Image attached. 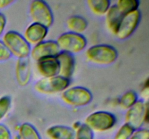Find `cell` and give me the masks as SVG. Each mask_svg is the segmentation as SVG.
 Segmentation results:
<instances>
[{
    "label": "cell",
    "mask_w": 149,
    "mask_h": 139,
    "mask_svg": "<svg viewBox=\"0 0 149 139\" xmlns=\"http://www.w3.org/2000/svg\"><path fill=\"white\" fill-rule=\"evenodd\" d=\"M95 133L88 126L84 123H81V125L75 130L74 139H94Z\"/></svg>",
    "instance_id": "22"
},
{
    "label": "cell",
    "mask_w": 149,
    "mask_h": 139,
    "mask_svg": "<svg viewBox=\"0 0 149 139\" xmlns=\"http://www.w3.org/2000/svg\"><path fill=\"white\" fill-rule=\"evenodd\" d=\"M59 64V75L71 79L75 70L74 55L64 52H60L56 56Z\"/></svg>",
    "instance_id": "14"
},
{
    "label": "cell",
    "mask_w": 149,
    "mask_h": 139,
    "mask_svg": "<svg viewBox=\"0 0 149 139\" xmlns=\"http://www.w3.org/2000/svg\"><path fill=\"white\" fill-rule=\"evenodd\" d=\"M14 2L13 0H0V10L9 7Z\"/></svg>",
    "instance_id": "30"
},
{
    "label": "cell",
    "mask_w": 149,
    "mask_h": 139,
    "mask_svg": "<svg viewBox=\"0 0 149 139\" xmlns=\"http://www.w3.org/2000/svg\"><path fill=\"white\" fill-rule=\"evenodd\" d=\"M29 14L32 23H39L45 27L52 26L54 23V15L49 4L42 0H34L29 6Z\"/></svg>",
    "instance_id": "8"
},
{
    "label": "cell",
    "mask_w": 149,
    "mask_h": 139,
    "mask_svg": "<svg viewBox=\"0 0 149 139\" xmlns=\"http://www.w3.org/2000/svg\"><path fill=\"white\" fill-rule=\"evenodd\" d=\"M66 26L68 31L82 34L87 29L88 22L82 16L73 15L66 20Z\"/></svg>",
    "instance_id": "17"
},
{
    "label": "cell",
    "mask_w": 149,
    "mask_h": 139,
    "mask_svg": "<svg viewBox=\"0 0 149 139\" xmlns=\"http://www.w3.org/2000/svg\"><path fill=\"white\" fill-rule=\"evenodd\" d=\"M31 64L29 58L17 59L15 67V74L17 84L25 87L29 83L31 78Z\"/></svg>",
    "instance_id": "12"
},
{
    "label": "cell",
    "mask_w": 149,
    "mask_h": 139,
    "mask_svg": "<svg viewBox=\"0 0 149 139\" xmlns=\"http://www.w3.org/2000/svg\"><path fill=\"white\" fill-rule=\"evenodd\" d=\"M19 139H42L39 132L32 124L24 122L18 127Z\"/></svg>",
    "instance_id": "19"
},
{
    "label": "cell",
    "mask_w": 149,
    "mask_h": 139,
    "mask_svg": "<svg viewBox=\"0 0 149 139\" xmlns=\"http://www.w3.org/2000/svg\"><path fill=\"white\" fill-rule=\"evenodd\" d=\"M1 41L11 56L17 59H26L30 56L31 46L23 36L15 30H8L3 34Z\"/></svg>",
    "instance_id": "1"
},
{
    "label": "cell",
    "mask_w": 149,
    "mask_h": 139,
    "mask_svg": "<svg viewBox=\"0 0 149 139\" xmlns=\"http://www.w3.org/2000/svg\"><path fill=\"white\" fill-rule=\"evenodd\" d=\"M139 100L138 94L135 91L130 90L126 91L121 96L119 100V105L121 109L127 110L132 107Z\"/></svg>",
    "instance_id": "21"
},
{
    "label": "cell",
    "mask_w": 149,
    "mask_h": 139,
    "mask_svg": "<svg viewBox=\"0 0 149 139\" xmlns=\"http://www.w3.org/2000/svg\"><path fill=\"white\" fill-rule=\"evenodd\" d=\"M87 60L97 65H110L117 59L119 54L114 46L100 43L87 48L85 52Z\"/></svg>",
    "instance_id": "2"
},
{
    "label": "cell",
    "mask_w": 149,
    "mask_h": 139,
    "mask_svg": "<svg viewBox=\"0 0 149 139\" xmlns=\"http://www.w3.org/2000/svg\"><path fill=\"white\" fill-rule=\"evenodd\" d=\"M6 25H7V18L3 13L0 12V38L2 37L4 33Z\"/></svg>",
    "instance_id": "28"
},
{
    "label": "cell",
    "mask_w": 149,
    "mask_h": 139,
    "mask_svg": "<svg viewBox=\"0 0 149 139\" xmlns=\"http://www.w3.org/2000/svg\"><path fill=\"white\" fill-rule=\"evenodd\" d=\"M0 139H12L11 131L2 123H0Z\"/></svg>",
    "instance_id": "27"
},
{
    "label": "cell",
    "mask_w": 149,
    "mask_h": 139,
    "mask_svg": "<svg viewBox=\"0 0 149 139\" xmlns=\"http://www.w3.org/2000/svg\"><path fill=\"white\" fill-rule=\"evenodd\" d=\"M12 99L9 96L0 97V122L4 120L11 109Z\"/></svg>",
    "instance_id": "23"
},
{
    "label": "cell",
    "mask_w": 149,
    "mask_h": 139,
    "mask_svg": "<svg viewBox=\"0 0 149 139\" xmlns=\"http://www.w3.org/2000/svg\"><path fill=\"white\" fill-rule=\"evenodd\" d=\"M11 54L7 51L4 43L0 40V62H5L11 58Z\"/></svg>",
    "instance_id": "26"
},
{
    "label": "cell",
    "mask_w": 149,
    "mask_h": 139,
    "mask_svg": "<svg viewBox=\"0 0 149 139\" xmlns=\"http://www.w3.org/2000/svg\"><path fill=\"white\" fill-rule=\"evenodd\" d=\"M116 122L117 120L114 114L110 111L100 110L88 114L84 123L94 133H104L114 127Z\"/></svg>",
    "instance_id": "3"
},
{
    "label": "cell",
    "mask_w": 149,
    "mask_h": 139,
    "mask_svg": "<svg viewBox=\"0 0 149 139\" xmlns=\"http://www.w3.org/2000/svg\"><path fill=\"white\" fill-rule=\"evenodd\" d=\"M135 129L127 123H124L116 131L113 139H130Z\"/></svg>",
    "instance_id": "24"
},
{
    "label": "cell",
    "mask_w": 149,
    "mask_h": 139,
    "mask_svg": "<svg viewBox=\"0 0 149 139\" xmlns=\"http://www.w3.org/2000/svg\"><path fill=\"white\" fill-rule=\"evenodd\" d=\"M81 123L80 122H79V121H77V122H74V124L72 125V127H72V128L74 129V131H75V130H77V129L78 128V127H79L80 125H81Z\"/></svg>",
    "instance_id": "31"
},
{
    "label": "cell",
    "mask_w": 149,
    "mask_h": 139,
    "mask_svg": "<svg viewBox=\"0 0 149 139\" xmlns=\"http://www.w3.org/2000/svg\"><path fill=\"white\" fill-rule=\"evenodd\" d=\"M55 41L61 52L73 55L82 52L87 46V40L84 35L70 31L60 35Z\"/></svg>",
    "instance_id": "4"
},
{
    "label": "cell",
    "mask_w": 149,
    "mask_h": 139,
    "mask_svg": "<svg viewBox=\"0 0 149 139\" xmlns=\"http://www.w3.org/2000/svg\"><path fill=\"white\" fill-rule=\"evenodd\" d=\"M148 103L139 99L132 107L126 110L125 114V123H127L135 130L142 128L148 122Z\"/></svg>",
    "instance_id": "7"
},
{
    "label": "cell",
    "mask_w": 149,
    "mask_h": 139,
    "mask_svg": "<svg viewBox=\"0 0 149 139\" xmlns=\"http://www.w3.org/2000/svg\"><path fill=\"white\" fill-rule=\"evenodd\" d=\"M122 14L119 12L115 4H111L106 14H105V23L108 30L115 36L119 28Z\"/></svg>",
    "instance_id": "16"
},
{
    "label": "cell",
    "mask_w": 149,
    "mask_h": 139,
    "mask_svg": "<svg viewBox=\"0 0 149 139\" xmlns=\"http://www.w3.org/2000/svg\"><path fill=\"white\" fill-rule=\"evenodd\" d=\"M87 6L92 13L97 16H105L111 6L109 0H88Z\"/></svg>",
    "instance_id": "18"
},
{
    "label": "cell",
    "mask_w": 149,
    "mask_h": 139,
    "mask_svg": "<svg viewBox=\"0 0 149 139\" xmlns=\"http://www.w3.org/2000/svg\"><path fill=\"white\" fill-rule=\"evenodd\" d=\"M61 99L65 104L74 107H83L89 105L93 98L88 88L79 85L68 87L61 93Z\"/></svg>",
    "instance_id": "5"
},
{
    "label": "cell",
    "mask_w": 149,
    "mask_h": 139,
    "mask_svg": "<svg viewBox=\"0 0 149 139\" xmlns=\"http://www.w3.org/2000/svg\"><path fill=\"white\" fill-rule=\"evenodd\" d=\"M141 20V12L140 10L123 15L115 36L119 40L129 39L137 30Z\"/></svg>",
    "instance_id": "9"
},
{
    "label": "cell",
    "mask_w": 149,
    "mask_h": 139,
    "mask_svg": "<svg viewBox=\"0 0 149 139\" xmlns=\"http://www.w3.org/2000/svg\"><path fill=\"white\" fill-rule=\"evenodd\" d=\"M130 139H149V130L148 128H140L135 130Z\"/></svg>",
    "instance_id": "25"
},
{
    "label": "cell",
    "mask_w": 149,
    "mask_h": 139,
    "mask_svg": "<svg viewBox=\"0 0 149 139\" xmlns=\"http://www.w3.org/2000/svg\"><path fill=\"white\" fill-rule=\"evenodd\" d=\"M71 80L61 75L48 78H41L34 84V89L37 93L45 95H53L62 93L70 86Z\"/></svg>",
    "instance_id": "6"
},
{
    "label": "cell",
    "mask_w": 149,
    "mask_h": 139,
    "mask_svg": "<svg viewBox=\"0 0 149 139\" xmlns=\"http://www.w3.org/2000/svg\"><path fill=\"white\" fill-rule=\"evenodd\" d=\"M49 28L42 25L31 23L25 29L23 36L31 46L39 44L46 40Z\"/></svg>",
    "instance_id": "11"
},
{
    "label": "cell",
    "mask_w": 149,
    "mask_h": 139,
    "mask_svg": "<svg viewBox=\"0 0 149 139\" xmlns=\"http://www.w3.org/2000/svg\"><path fill=\"white\" fill-rule=\"evenodd\" d=\"M16 139H19V138H18V136H17V137H16Z\"/></svg>",
    "instance_id": "32"
},
{
    "label": "cell",
    "mask_w": 149,
    "mask_h": 139,
    "mask_svg": "<svg viewBox=\"0 0 149 139\" xmlns=\"http://www.w3.org/2000/svg\"><path fill=\"white\" fill-rule=\"evenodd\" d=\"M46 135L49 139H74L75 131L69 126L55 125L47 129Z\"/></svg>",
    "instance_id": "15"
},
{
    "label": "cell",
    "mask_w": 149,
    "mask_h": 139,
    "mask_svg": "<svg viewBox=\"0 0 149 139\" xmlns=\"http://www.w3.org/2000/svg\"><path fill=\"white\" fill-rule=\"evenodd\" d=\"M148 92H149V89H148V78H147L146 80L145 83H143V86L142 89H141V94L142 96V98L144 101V99H146V101H147L148 98Z\"/></svg>",
    "instance_id": "29"
},
{
    "label": "cell",
    "mask_w": 149,
    "mask_h": 139,
    "mask_svg": "<svg viewBox=\"0 0 149 139\" xmlns=\"http://www.w3.org/2000/svg\"><path fill=\"white\" fill-rule=\"evenodd\" d=\"M114 4L119 12L125 15L139 10L140 1L138 0H118Z\"/></svg>",
    "instance_id": "20"
},
{
    "label": "cell",
    "mask_w": 149,
    "mask_h": 139,
    "mask_svg": "<svg viewBox=\"0 0 149 139\" xmlns=\"http://www.w3.org/2000/svg\"><path fill=\"white\" fill-rule=\"evenodd\" d=\"M60 52L61 50L55 41L45 40L32 46L29 56L33 60L37 62L44 58L56 57Z\"/></svg>",
    "instance_id": "10"
},
{
    "label": "cell",
    "mask_w": 149,
    "mask_h": 139,
    "mask_svg": "<svg viewBox=\"0 0 149 139\" xmlns=\"http://www.w3.org/2000/svg\"><path fill=\"white\" fill-rule=\"evenodd\" d=\"M36 68L42 78H48L59 75V64L56 57L44 58L36 62Z\"/></svg>",
    "instance_id": "13"
}]
</instances>
